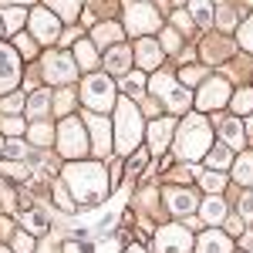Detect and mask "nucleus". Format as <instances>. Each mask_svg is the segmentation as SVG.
<instances>
[{"mask_svg":"<svg viewBox=\"0 0 253 253\" xmlns=\"http://www.w3.org/2000/svg\"><path fill=\"white\" fill-rule=\"evenodd\" d=\"M64 186L78 199V206H95L108 193V175L101 162H71L64 169Z\"/></svg>","mask_w":253,"mask_h":253,"instance_id":"nucleus-1","label":"nucleus"},{"mask_svg":"<svg viewBox=\"0 0 253 253\" xmlns=\"http://www.w3.org/2000/svg\"><path fill=\"white\" fill-rule=\"evenodd\" d=\"M213 142V132H210V122L203 115H189L182 118L179 132H175V152L182 159H199Z\"/></svg>","mask_w":253,"mask_h":253,"instance_id":"nucleus-2","label":"nucleus"},{"mask_svg":"<svg viewBox=\"0 0 253 253\" xmlns=\"http://www.w3.org/2000/svg\"><path fill=\"white\" fill-rule=\"evenodd\" d=\"M115 135H118V152H132L138 149V138H142V118L138 108L132 101H118V118H115Z\"/></svg>","mask_w":253,"mask_h":253,"instance_id":"nucleus-3","label":"nucleus"},{"mask_svg":"<svg viewBox=\"0 0 253 253\" xmlns=\"http://www.w3.org/2000/svg\"><path fill=\"white\" fill-rule=\"evenodd\" d=\"M81 101H84L88 108H95V112H105V108L115 101L112 81L105 78V75H91V78L84 81V88H81Z\"/></svg>","mask_w":253,"mask_h":253,"instance_id":"nucleus-4","label":"nucleus"},{"mask_svg":"<svg viewBox=\"0 0 253 253\" xmlns=\"http://www.w3.org/2000/svg\"><path fill=\"white\" fill-rule=\"evenodd\" d=\"M61 145V156H68V159H81L84 152H88V138H84V125L81 122H75V118H64L61 122V138H58Z\"/></svg>","mask_w":253,"mask_h":253,"instance_id":"nucleus-5","label":"nucleus"},{"mask_svg":"<svg viewBox=\"0 0 253 253\" xmlns=\"http://www.w3.org/2000/svg\"><path fill=\"white\" fill-rule=\"evenodd\" d=\"M189 226H162L156 233V253H189Z\"/></svg>","mask_w":253,"mask_h":253,"instance_id":"nucleus-6","label":"nucleus"},{"mask_svg":"<svg viewBox=\"0 0 253 253\" xmlns=\"http://www.w3.org/2000/svg\"><path fill=\"white\" fill-rule=\"evenodd\" d=\"M125 27H128V34H149L159 27V14L149 3H128L125 7Z\"/></svg>","mask_w":253,"mask_h":253,"instance_id":"nucleus-7","label":"nucleus"},{"mask_svg":"<svg viewBox=\"0 0 253 253\" xmlns=\"http://www.w3.org/2000/svg\"><path fill=\"white\" fill-rule=\"evenodd\" d=\"M20 81V58L17 51H10L7 44H0V95L10 91Z\"/></svg>","mask_w":253,"mask_h":253,"instance_id":"nucleus-8","label":"nucleus"},{"mask_svg":"<svg viewBox=\"0 0 253 253\" xmlns=\"http://www.w3.org/2000/svg\"><path fill=\"white\" fill-rule=\"evenodd\" d=\"M44 78L54 81V84L71 81L75 78V61L68 58V54H51V58H44Z\"/></svg>","mask_w":253,"mask_h":253,"instance_id":"nucleus-9","label":"nucleus"},{"mask_svg":"<svg viewBox=\"0 0 253 253\" xmlns=\"http://www.w3.org/2000/svg\"><path fill=\"white\" fill-rule=\"evenodd\" d=\"M31 31H34V38L44 41V44H51V41H58V14H47V10H34L31 14Z\"/></svg>","mask_w":253,"mask_h":253,"instance_id":"nucleus-10","label":"nucleus"},{"mask_svg":"<svg viewBox=\"0 0 253 253\" xmlns=\"http://www.w3.org/2000/svg\"><path fill=\"white\" fill-rule=\"evenodd\" d=\"M226 91H230V84L223 78H213L203 84V91H199V98H196V105L199 108H219L223 101H226Z\"/></svg>","mask_w":253,"mask_h":253,"instance_id":"nucleus-11","label":"nucleus"},{"mask_svg":"<svg viewBox=\"0 0 253 253\" xmlns=\"http://www.w3.org/2000/svg\"><path fill=\"white\" fill-rule=\"evenodd\" d=\"M88 128H91V149H95L98 156H108V145H112V125H108V118L88 115Z\"/></svg>","mask_w":253,"mask_h":253,"instance_id":"nucleus-12","label":"nucleus"},{"mask_svg":"<svg viewBox=\"0 0 253 253\" xmlns=\"http://www.w3.org/2000/svg\"><path fill=\"white\" fill-rule=\"evenodd\" d=\"M159 61H162V47L152 38H142L138 41V64L142 68H156Z\"/></svg>","mask_w":253,"mask_h":253,"instance_id":"nucleus-13","label":"nucleus"},{"mask_svg":"<svg viewBox=\"0 0 253 253\" xmlns=\"http://www.w3.org/2000/svg\"><path fill=\"white\" fill-rule=\"evenodd\" d=\"M169 135H172V118H156V125L149 128V138H152V149L162 152L169 145Z\"/></svg>","mask_w":253,"mask_h":253,"instance_id":"nucleus-14","label":"nucleus"},{"mask_svg":"<svg viewBox=\"0 0 253 253\" xmlns=\"http://www.w3.org/2000/svg\"><path fill=\"white\" fill-rule=\"evenodd\" d=\"M128 64H132V51H128V47H112L108 58H105V68L115 71V75H125Z\"/></svg>","mask_w":253,"mask_h":253,"instance_id":"nucleus-15","label":"nucleus"},{"mask_svg":"<svg viewBox=\"0 0 253 253\" xmlns=\"http://www.w3.org/2000/svg\"><path fill=\"white\" fill-rule=\"evenodd\" d=\"M199 253H230V240L223 233H203L199 236Z\"/></svg>","mask_w":253,"mask_h":253,"instance_id":"nucleus-16","label":"nucleus"},{"mask_svg":"<svg viewBox=\"0 0 253 253\" xmlns=\"http://www.w3.org/2000/svg\"><path fill=\"white\" fill-rule=\"evenodd\" d=\"M219 135L226 138L230 149H240V145H243V125H240L236 118H223V122H219Z\"/></svg>","mask_w":253,"mask_h":253,"instance_id":"nucleus-17","label":"nucleus"},{"mask_svg":"<svg viewBox=\"0 0 253 253\" xmlns=\"http://www.w3.org/2000/svg\"><path fill=\"white\" fill-rule=\"evenodd\" d=\"M118 38H122V27H118V24H98L95 27V44L98 47H115Z\"/></svg>","mask_w":253,"mask_h":253,"instance_id":"nucleus-18","label":"nucleus"},{"mask_svg":"<svg viewBox=\"0 0 253 253\" xmlns=\"http://www.w3.org/2000/svg\"><path fill=\"white\" fill-rule=\"evenodd\" d=\"M169 206H172V213H193L196 210V199H193V193H186V189H172L169 193Z\"/></svg>","mask_w":253,"mask_h":253,"instance_id":"nucleus-19","label":"nucleus"},{"mask_svg":"<svg viewBox=\"0 0 253 253\" xmlns=\"http://www.w3.org/2000/svg\"><path fill=\"white\" fill-rule=\"evenodd\" d=\"M47 7H51L58 17L75 20V17H78V10H81V0H47Z\"/></svg>","mask_w":253,"mask_h":253,"instance_id":"nucleus-20","label":"nucleus"},{"mask_svg":"<svg viewBox=\"0 0 253 253\" xmlns=\"http://www.w3.org/2000/svg\"><path fill=\"white\" fill-rule=\"evenodd\" d=\"M20 223L27 226V233H44V230H51V219L44 213H38V210H31V213L20 216Z\"/></svg>","mask_w":253,"mask_h":253,"instance_id":"nucleus-21","label":"nucleus"},{"mask_svg":"<svg viewBox=\"0 0 253 253\" xmlns=\"http://www.w3.org/2000/svg\"><path fill=\"white\" fill-rule=\"evenodd\" d=\"M199 213L206 223H219L223 216H226V206H223V199H206L203 206H199Z\"/></svg>","mask_w":253,"mask_h":253,"instance_id":"nucleus-22","label":"nucleus"},{"mask_svg":"<svg viewBox=\"0 0 253 253\" xmlns=\"http://www.w3.org/2000/svg\"><path fill=\"white\" fill-rule=\"evenodd\" d=\"M233 175H236V182H253V152H247V156H240L236 159V166H233Z\"/></svg>","mask_w":253,"mask_h":253,"instance_id":"nucleus-23","label":"nucleus"},{"mask_svg":"<svg viewBox=\"0 0 253 253\" xmlns=\"http://www.w3.org/2000/svg\"><path fill=\"white\" fill-rule=\"evenodd\" d=\"M0 172L7 175V179H14V182H27V179H31V169H27V166H24V162H0Z\"/></svg>","mask_w":253,"mask_h":253,"instance_id":"nucleus-24","label":"nucleus"},{"mask_svg":"<svg viewBox=\"0 0 253 253\" xmlns=\"http://www.w3.org/2000/svg\"><path fill=\"white\" fill-rule=\"evenodd\" d=\"M47 105H51V95H47V91H38V95L27 101V115H31V118H41L44 112H47Z\"/></svg>","mask_w":253,"mask_h":253,"instance_id":"nucleus-25","label":"nucleus"},{"mask_svg":"<svg viewBox=\"0 0 253 253\" xmlns=\"http://www.w3.org/2000/svg\"><path fill=\"white\" fill-rule=\"evenodd\" d=\"M24 20H27V10H20V7H7L3 10V27L7 31H20Z\"/></svg>","mask_w":253,"mask_h":253,"instance_id":"nucleus-26","label":"nucleus"},{"mask_svg":"<svg viewBox=\"0 0 253 253\" xmlns=\"http://www.w3.org/2000/svg\"><path fill=\"white\" fill-rule=\"evenodd\" d=\"M75 58L81 61V68H95V47L88 41H78L75 44Z\"/></svg>","mask_w":253,"mask_h":253,"instance_id":"nucleus-27","label":"nucleus"},{"mask_svg":"<svg viewBox=\"0 0 253 253\" xmlns=\"http://www.w3.org/2000/svg\"><path fill=\"white\" fill-rule=\"evenodd\" d=\"M193 14L199 24H210L213 20V3L210 0H193Z\"/></svg>","mask_w":253,"mask_h":253,"instance_id":"nucleus-28","label":"nucleus"},{"mask_svg":"<svg viewBox=\"0 0 253 253\" xmlns=\"http://www.w3.org/2000/svg\"><path fill=\"white\" fill-rule=\"evenodd\" d=\"M233 108L240 112V115H247V112L253 108V91H247V88H243V91H236V98H233Z\"/></svg>","mask_w":253,"mask_h":253,"instance_id":"nucleus-29","label":"nucleus"},{"mask_svg":"<svg viewBox=\"0 0 253 253\" xmlns=\"http://www.w3.org/2000/svg\"><path fill=\"white\" fill-rule=\"evenodd\" d=\"M142 84H145V81H142V75H125V78H122V88H125V91H128V95H142Z\"/></svg>","mask_w":253,"mask_h":253,"instance_id":"nucleus-30","label":"nucleus"},{"mask_svg":"<svg viewBox=\"0 0 253 253\" xmlns=\"http://www.w3.org/2000/svg\"><path fill=\"white\" fill-rule=\"evenodd\" d=\"M210 166H216V169H223V166H230V145H223V149H216L213 156H210Z\"/></svg>","mask_w":253,"mask_h":253,"instance_id":"nucleus-31","label":"nucleus"},{"mask_svg":"<svg viewBox=\"0 0 253 253\" xmlns=\"http://www.w3.org/2000/svg\"><path fill=\"white\" fill-rule=\"evenodd\" d=\"M3 152H7V156H10V159H17V156H27V145H24V142H20V138H10V142H7V149H3Z\"/></svg>","mask_w":253,"mask_h":253,"instance_id":"nucleus-32","label":"nucleus"},{"mask_svg":"<svg viewBox=\"0 0 253 253\" xmlns=\"http://www.w3.org/2000/svg\"><path fill=\"white\" fill-rule=\"evenodd\" d=\"M31 247H34V240H31L27 233H17V236H14V250H17V253H31Z\"/></svg>","mask_w":253,"mask_h":253,"instance_id":"nucleus-33","label":"nucleus"},{"mask_svg":"<svg viewBox=\"0 0 253 253\" xmlns=\"http://www.w3.org/2000/svg\"><path fill=\"white\" fill-rule=\"evenodd\" d=\"M240 41H243V47H247V51H253V17L243 24V31H240Z\"/></svg>","mask_w":253,"mask_h":253,"instance_id":"nucleus-34","label":"nucleus"},{"mask_svg":"<svg viewBox=\"0 0 253 253\" xmlns=\"http://www.w3.org/2000/svg\"><path fill=\"white\" fill-rule=\"evenodd\" d=\"M20 105H24V98H20V95L0 98V108H3V112H20Z\"/></svg>","mask_w":253,"mask_h":253,"instance_id":"nucleus-35","label":"nucleus"},{"mask_svg":"<svg viewBox=\"0 0 253 253\" xmlns=\"http://www.w3.org/2000/svg\"><path fill=\"white\" fill-rule=\"evenodd\" d=\"M31 138H34L38 145H44V142L51 138V128H47V125H34V128H31Z\"/></svg>","mask_w":253,"mask_h":253,"instance_id":"nucleus-36","label":"nucleus"},{"mask_svg":"<svg viewBox=\"0 0 253 253\" xmlns=\"http://www.w3.org/2000/svg\"><path fill=\"white\" fill-rule=\"evenodd\" d=\"M64 253H91V247H88L84 240H78V243H75V240H68V243H64Z\"/></svg>","mask_w":253,"mask_h":253,"instance_id":"nucleus-37","label":"nucleus"},{"mask_svg":"<svg viewBox=\"0 0 253 253\" xmlns=\"http://www.w3.org/2000/svg\"><path fill=\"white\" fill-rule=\"evenodd\" d=\"M203 186H206V189H223V179H219L216 172H206L203 175Z\"/></svg>","mask_w":253,"mask_h":253,"instance_id":"nucleus-38","label":"nucleus"},{"mask_svg":"<svg viewBox=\"0 0 253 253\" xmlns=\"http://www.w3.org/2000/svg\"><path fill=\"white\" fill-rule=\"evenodd\" d=\"M17 47H20V54H27V58L34 54V47H31V41L24 38V34H17Z\"/></svg>","mask_w":253,"mask_h":253,"instance_id":"nucleus-39","label":"nucleus"},{"mask_svg":"<svg viewBox=\"0 0 253 253\" xmlns=\"http://www.w3.org/2000/svg\"><path fill=\"white\" fill-rule=\"evenodd\" d=\"M162 44H166L169 51H175V44H179V38H175V31H166V34H162Z\"/></svg>","mask_w":253,"mask_h":253,"instance_id":"nucleus-40","label":"nucleus"},{"mask_svg":"<svg viewBox=\"0 0 253 253\" xmlns=\"http://www.w3.org/2000/svg\"><path fill=\"white\" fill-rule=\"evenodd\" d=\"M3 128H7V132H24V122H17V118H7V122H3Z\"/></svg>","mask_w":253,"mask_h":253,"instance_id":"nucleus-41","label":"nucleus"},{"mask_svg":"<svg viewBox=\"0 0 253 253\" xmlns=\"http://www.w3.org/2000/svg\"><path fill=\"white\" fill-rule=\"evenodd\" d=\"M240 210H243V216H253V196H243V203H240Z\"/></svg>","mask_w":253,"mask_h":253,"instance_id":"nucleus-42","label":"nucleus"},{"mask_svg":"<svg viewBox=\"0 0 253 253\" xmlns=\"http://www.w3.org/2000/svg\"><path fill=\"white\" fill-rule=\"evenodd\" d=\"M226 230H230V233H236V236H240V233H243V223H240V219H230V226H226Z\"/></svg>","mask_w":253,"mask_h":253,"instance_id":"nucleus-43","label":"nucleus"},{"mask_svg":"<svg viewBox=\"0 0 253 253\" xmlns=\"http://www.w3.org/2000/svg\"><path fill=\"white\" fill-rule=\"evenodd\" d=\"M175 27H193V24H189V17H186V14H175Z\"/></svg>","mask_w":253,"mask_h":253,"instance_id":"nucleus-44","label":"nucleus"},{"mask_svg":"<svg viewBox=\"0 0 253 253\" xmlns=\"http://www.w3.org/2000/svg\"><path fill=\"white\" fill-rule=\"evenodd\" d=\"M125 253H145V250H138V247H128V250H125Z\"/></svg>","mask_w":253,"mask_h":253,"instance_id":"nucleus-45","label":"nucleus"},{"mask_svg":"<svg viewBox=\"0 0 253 253\" xmlns=\"http://www.w3.org/2000/svg\"><path fill=\"white\" fill-rule=\"evenodd\" d=\"M3 149H7V145H3V138H0V152H3Z\"/></svg>","mask_w":253,"mask_h":253,"instance_id":"nucleus-46","label":"nucleus"},{"mask_svg":"<svg viewBox=\"0 0 253 253\" xmlns=\"http://www.w3.org/2000/svg\"><path fill=\"white\" fill-rule=\"evenodd\" d=\"M3 3H20V0H3Z\"/></svg>","mask_w":253,"mask_h":253,"instance_id":"nucleus-47","label":"nucleus"},{"mask_svg":"<svg viewBox=\"0 0 253 253\" xmlns=\"http://www.w3.org/2000/svg\"><path fill=\"white\" fill-rule=\"evenodd\" d=\"M250 135H253V118H250Z\"/></svg>","mask_w":253,"mask_h":253,"instance_id":"nucleus-48","label":"nucleus"},{"mask_svg":"<svg viewBox=\"0 0 253 253\" xmlns=\"http://www.w3.org/2000/svg\"><path fill=\"white\" fill-rule=\"evenodd\" d=\"M0 34H3V20H0Z\"/></svg>","mask_w":253,"mask_h":253,"instance_id":"nucleus-49","label":"nucleus"},{"mask_svg":"<svg viewBox=\"0 0 253 253\" xmlns=\"http://www.w3.org/2000/svg\"><path fill=\"white\" fill-rule=\"evenodd\" d=\"M0 253H7V250H3V247H0Z\"/></svg>","mask_w":253,"mask_h":253,"instance_id":"nucleus-50","label":"nucleus"},{"mask_svg":"<svg viewBox=\"0 0 253 253\" xmlns=\"http://www.w3.org/2000/svg\"><path fill=\"white\" fill-rule=\"evenodd\" d=\"M175 3H182V0H175Z\"/></svg>","mask_w":253,"mask_h":253,"instance_id":"nucleus-51","label":"nucleus"},{"mask_svg":"<svg viewBox=\"0 0 253 253\" xmlns=\"http://www.w3.org/2000/svg\"><path fill=\"white\" fill-rule=\"evenodd\" d=\"M247 3H253V0H247Z\"/></svg>","mask_w":253,"mask_h":253,"instance_id":"nucleus-52","label":"nucleus"}]
</instances>
